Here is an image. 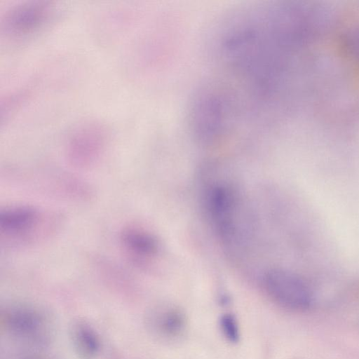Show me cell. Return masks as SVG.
I'll return each instance as SVG.
<instances>
[{
	"label": "cell",
	"mask_w": 359,
	"mask_h": 359,
	"mask_svg": "<svg viewBox=\"0 0 359 359\" xmlns=\"http://www.w3.org/2000/svg\"><path fill=\"white\" fill-rule=\"evenodd\" d=\"M61 217L30 206H15L0 212L1 243L20 247L44 241L58 230Z\"/></svg>",
	"instance_id": "cell-1"
},
{
	"label": "cell",
	"mask_w": 359,
	"mask_h": 359,
	"mask_svg": "<svg viewBox=\"0 0 359 359\" xmlns=\"http://www.w3.org/2000/svg\"><path fill=\"white\" fill-rule=\"evenodd\" d=\"M204 194L205 208L215 232L224 245H233L238 233L236 190L229 183L215 182L208 186Z\"/></svg>",
	"instance_id": "cell-2"
},
{
	"label": "cell",
	"mask_w": 359,
	"mask_h": 359,
	"mask_svg": "<svg viewBox=\"0 0 359 359\" xmlns=\"http://www.w3.org/2000/svg\"><path fill=\"white\" fill-rule=\"evenodd\" d=\"M261 283L266 295L280 307L301 311L313 304V296L308 284L291 271L270 269L264 273Z\"/></svg>",
	"instance_id": "cell-3"
},
{
	"label": "cell",
	"mask_w": 359,
	"mask_h": 359,
	"mask_svg": "<svg viewBox=\"0 0 359 359\" xmlns=\"http://www.w3.org/2000/svg\"><path fill=\"white\" fill-rule=\"evenodd\" d=\"M121 243L129 259L140 267H146L159 255L158 240L140 227L124 228L121 233Z\"/></svg>",
	"instance_id": "cell-4"
},
{
	"label": "cell",
	"mask_w": 359,
	"mask_h": 359,
	"mask_svg": "<svg viewBox=\"0 0 359 359\" xmlns=\"http://www.w3.org/2000/svg\"><path fill=\"white\" fill-rule=\"evenodd\" d=\"M70 146L72 161L79 165L92 163L101 151L104 135L100 128L90 126L79 131Z\"/></svg>",
	"instance_id": "cell-5"
},
{
	"label": "cell",
	"mask_w": 359,
	"mask_h": 359,
	"mask_svg": "<svg viewBox=\"0 0 359 359\" xmlns=\"http://www.w3.org/2000/svg\"><path fill=\"white\" fill-rule=\"evenodd\" d=\"M151 324L163 338L176 341L184 336L187 325L184 312L175 305H166L153 313Z\"/></svg>",
	"instance_id": "cell-6"
},
{
	"label": "cell",
	"mask_w": 359,
	"mask_h": 359,
	"mask_svg": "<svg viewBox=\"0 0 359 359\" xmlns=\"http://www.w3.org/2000/svg\"><path fill=\"white\" fill-rule=\"evenodd\" d=\"M47 12V8L41 5L21 6L11 13L6 27L12 34H27L43 22Z\"/></svg>",
	"instance_id": "cell-7"
},
{
	"label": "cell",
	"mask_w": 359,
	"mask_h": 359,
	"mask_svg": "<svg viewBox=\"0 0 359 359\" xmlns=\"http://www.w3.org/2000/svg\"><path fill=\"white\" fill-rule=\"evenodd\" d=\"M74 337L79 351L86 356L93 355L98 350L99 343L94 332L85 325H79Z\"/></svg>",
	"instance_id": "cell-8"
},
{
	"label": "cell",
	"mask_w": 359,
	"mask_h": 359,
	"mask_svg": "<svg viewBox=\"0 0 359 359\" xmlns=\"http://www.w3.org/2000/svg\"><path fill=\"white\" fill-rule=\"evenodd\" d=\"M219 326L224 337L231 343H237L240 339V329L234 315L224 313L221 316Z\"/></svg>",
	"instance_id": "cell-9"
}]
</instances>
